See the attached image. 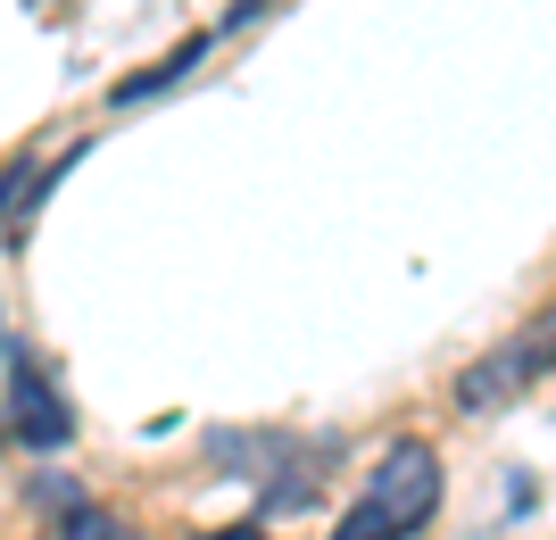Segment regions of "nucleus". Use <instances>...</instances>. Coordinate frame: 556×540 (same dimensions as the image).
<instances>
[{"mask_svg": "<svg viewBox=\"0 0 556 540\" xmlns=\"http://www.w3.org/2000/svg\"><path fill=\"white\" fill-rule=\"evenodd\" d=\"M441 449L424 441V432H399L382 457L366 466V491L349 499V516L332 540H416L424 524L441 516Z\"/></svg>", "mask_w": 556, "mask_h": 540, "instance_id": "f257e3e1", "label": "nucleus"}, {"mask_svg": "<svg viewBox=\"0 0 556 540\" xmlns=\"http://www.w3.org/2000/svg\"><path fill=\"white\" fill-rule=\"evenodd\" d=\"M548 375H556V307H540L532 325L498 332L473 366H457V391H448V400H457L465 416H490V407H515L532 382H548Z\"/></svg>", "mask_w": 556, "mask_h": 540, "instance_id": "f03ea898", "label": "nucleus"}, {"mask_svg": "<svg viewBox=\"0 0 556 540\" xmlns=\"http://www.w3.org/2000/svg\"><path fill=\"white\" fill-rule=\"evenodd\" d=\"M0 382H9V441H17L25 457H59V449L75 441V407L59 400L50 366L34 357V341H25L17 325L0 332Z\"/></svg>", "mask_w": 556, "mask_h": 540, "instance_id": "7ed1b4c3", "label": "nucleus"}, {"mask_svg": "<svg viewBox=\"0 0 556 540\" xmlns=\"http://www.w3.org/2000/svg\"><path fill=\"white\" fill-rule=\"evenodd\" d=\"M216 50V25H200V34H184V42L166 50V59H150V67H134V75H116L109 84V109H141V100H159V92H175L200 59Z\"/></svg>", "mask_w": 556, "mask_h": 540, "instance_id": "20e7f679", "label": "nucleus"}, {"mask_svg": "<svg viewBox=\"0 0 556 540\" xmlns=\"http://www.w3.org/2000/svg\"><path fill=\"white\" fill-rule=\"evenodd\" d=\"M59 540H141L125 516H109V507H75L67 524H59Z\"/></svg>", "mask_w": 556, "mask_h": 540, "instance_id": "39448f33", "label": "nucleus"}, {"mask_svg": "<svg viewBox=\"0 0 556 540\" xmlns=\"http://www.w3.org/2000/svg\"><path fill=\"white\" fill-rule=\"evenodd\" d=\"M184 540H275L266 524H216V532H184Z\"/></svg>", "mask_w": 556, "mask_h": 540, "instance_id": "423d86ee", "label": "nucleus"}]
</instances>
